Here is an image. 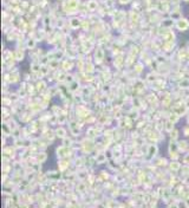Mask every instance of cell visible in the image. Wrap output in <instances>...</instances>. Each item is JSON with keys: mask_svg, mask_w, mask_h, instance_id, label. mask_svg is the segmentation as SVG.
Instances as JSON below:
<instances>
[{"mask_svg": "<svg viewBox=\"0 0 189 208\" xmlns=\"http://www.w3.org/2000/svg\"><path fill=\"white\" fill-rule=\"evenodd\" d=\"M177 26L180 27V30H187L189 26V23H188V20H186V19H181V20H178V23H177Z\"/></svg>", "mask_w": 189, "mask_h": 208, "instance_id": "cell-1", "label": "cell"}, {"mask_svg": "<svg viewBox=\"0 0 189 208\" xmlns=\"http://www.w3.org/2000/svg\"><path fill=\"white\" fill-rule=\"evenodd\" d=\"M129 0H121V2L122 4H125V2H128Z\"/></svg>", "mask_w": 189, "mask_h": 208, "instance_id": "cell-2", "label": "cell"}, {"mask_svg": "<svg viewBox=\"0 0 189 208\" xmlns=\"http://www.w3.org/2000/svg\"><path fill=\"white\" fill-rule=\"evenodd\" d=\"M184 1H188V0H184Z\"/></svg>", "mask_w": 189, "mask_h": 208, "instance_id": "cell-3", "label": "cell"}]
</instances>
